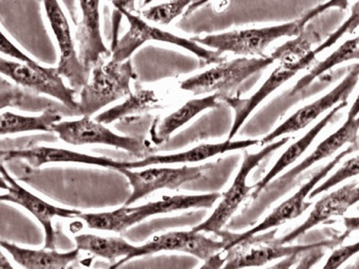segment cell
<instances>
[{
	"label": "cell",
	"instance_id": "cell-25",
	"mask_svg": "<svg viewBox=\"0 0 359 269\" xmlns=\"http://www.w3.org/2000/svg\"><path fill=\"white\" fill-rule=\"evenodd\" d=\"M62 120V115L53 108L48 109L39 116H24L6 111L0 117V134L4 136L29 131L53 132V125Z\"/></svg>",
	"mask_w": 359,
	"mask_h": 269
},
{
	"label": "cell",
	"instance_id": "cell-11",
	"mask_svg": "<svg viewBox=\"0 0 359 269\" xmlns=\"http://www.w3.org/2000/svg\"><path fill=\"white\" fill-rule=\"evenodd\" d=\"M212 165L201 166H182L181 168H149L141 172H133L130 169L121 168L118 172L123 174L133 187L125 206H130L135 202L145 198L156 191L168 188L176 190L188 182L197 181L203 177L205 172Z\"/></svg>",
	"mask_w": 359,
	"mask_h": 269
},
{
	"label": "cell",
	"instance_id": "cell-27",
	"mask_svg": "<svg viewBox=\"0 0 359 269\" xmlns=\"http://www.w3.org/2000/svg\"><path fill=\"white\" fill-rule=\"evenodd\" d=\"M351 60H359V35L353 39L343 43L331 55L326 57L323 62L317 64L307 75L303 76L294 85L290 92V96H294L304 91L312 83L323 74L344 62Z\"/></svg>",
	"mask_w": 359,
	"mask_h": 269
},
{
	"label": "cell",
	"instance_id": "cell-24",
	"mask_svg": "<svg viewBox=\"0 0 359 269\" xmlns=\"http://www.w3.org/2000/svg\"><path fill=\"white\" fill-rule=\"evenodd\" d=\"M76 249L92 253L108 261L129 257L137 246L130 244L123 237H102L95 235H79L75 236Z\"/></svg>",
	"mask_w": 359,
	"mask_h": 269
},
{
	"label": "cell",
	"instance_id": "cell-33",
	"mask_svg": "<svg viewBox=\"0 0 359 269\" xmlns=\"http://www.w3.org/2000/svg\"><path fill=\"white\" fill-rule=\"evenodd\" d=\"M359 252V242L354 244L342 246L341 248L336 249L330 256L328 261L323 268L325 269H336L341 267L349 258L353 257L354 255Z\"/></svg>",
	"mask_w": 359,
	"mask_h": 269
},
{
	"label": "cell",
	"instance_id": "cell-31",
	"mask_svg": "<svg viewBox=\"0 0 359 269\" xmlns=\"http://www.w3.org/2000/svg\"><path fill=\"white\" fill-rule=\"evenodd\" d=\"M359 174V156L348 160L341 168L335 172L334 174L330 177L327 181L323 182V184L318 186V187L313 188L309 194V200L318 196L319 194L323 193V192L331 190L332 188L335 186L341 184V182L346 181V179L355 177Z\"/></svg>",
	"mask_w": 359,
	"mask_h": 269
},
{
	"label": "cell",
	"instance_id": "cell-28",
	"mask_svg": "<svg viewBox=\"0 0 359 269\" xmlns=\"http://www.w3.org/2000/svg\"><path fill=\"white\" fill-rule=\"evenodd\" d=\"M50 102L48 99L34 96L20 88V85H13L11 83L1 80V108L5 106H18L22 110H31L37 108L38 111L48 110Z\"/></svg>",
	"mask_w": 359,
	"mask_h": 269
},
{
	"label": "cell",
	"instance_id": "cell-4",
	"mask_svg": "<svg viewBox=\"0 0 359 269\" xmlns=\"http://www.w3.org/2000/svg\"><path fill=\"white\" fill-rule=\"evenodd\" d=\"M276 62L273 55L261 57H239L232 62L219 64L212 69L185 79L180 88L194 95L219 94L220 98L226 97L255 74L267 69Z\"/></svg>",
	"mask_w": 359,
	"mask_h": 269
},
{
	"label": "cell",
	"instance_id": "cell-13",
	"mask_svg": "<svg viewBox=\"0 0 359 269\" xmlns=\"http://www.w3.org/2000/svg\"><path fill=\"white\" fill-rule=\"evenodd\" d=\"M359 81V63L351 67L348 75L329 94L323 96L316 102L298 110L296 113L288 118L285 123L278 126L261 140V145H268L276 139L283 134L297 132L304 129L322 115L323 112L330 110L335 105L348 100L349 95L353 92Z\"/></svg>",
	"mask_w": 359,
	"mask_h": 269
},
{
	"label": "cell",
	"instance_id": "cell-20",
	"mask_svg": "<svg viewBox=\"0 0 359 269\" xmlns=\"http://www.w3.org/2000/svg\"><path fill=\"white\" fill-rule=\"evenodd\" d=\"M222 197L219 193L204 195H179L165 197L162 200L149 202L136 207H128V219L130 227L140 223L147 217L156 214H168L190 208H210Z\"/></svg>",
	"mask_w": 359,
	"mask_h": 269
},
{
	"label": "cell",
	"instance_id": "cell-19",
	"mask_svg": "<svg viewBox=\"0 0 359 269\" xmlns=\"http://www.w3.org/2000/svg\"><path fill=\"white\" fill-rule=\"evenodd\" d=\"M357 185V182H352L320 198L314 206L309 219L288 235L278 239L277 242L280 244H287L320 223L326 222L333 216H343L352 207V191Z\"/></svg>",
	"mask_w": 359,
	"mask_h": 269
},
{
	"label": "cell",
	"instance_id": "cell-36",
	"mask_svg": "<svg viewBox=\"0 0 359 269\" xmlns=\"http://www.w3.org/2000/svg\"><path fill=\"white\" fill-rule=\"evenodd\" d=\"M343 223L346 227V233L348 235H351L352 232L359 230V216L355 217H344Z\"/></svg>",
	"mask_w": 359,
	"mask_h": 269
},
{
	"label": "cell",
	"instance_id": "cell-5",
	"mask_svg": "<svg viewBox=\"0 0 359 269\" xmlns=\"http://www.w3.org/2000/svg\"><path fill=\"white\" fill-rule=\"evenodd\" d=\"M277 230H274L265 235L252 236L227 251H223L226 253L224 257V262L226 261L224 268L262 267L274 259L297 256L316 249L333 248L344 241L348 236L347 233H344L337 240H328V241L309 245L285 246V244L278 243L277 240L273 242H271Z\"/></svg>",
	"mask_w": 359,
	"mask_h": 269
},
{
	"label": "cell",
	"instance_id": "cell-22",
	"mask_svg": "<svg viewBox=\"0 0 359 269\" xmlns=\"http://www.w3.org/2000/svg\"><path fill=\"white\" fill-rule=\"evenodd\" d=\"M2 248L12 256L13 259L22 268L28 269H62L75 261L79 249L69 252H57L55 249H43L40 251L21 248L8 242H0Z\"/></svg>",
	"mask_w": 359,
	"mask_h": 269
},
{
	"label": "cell",
	"instance_id": "cell-12",
	"mask_svg": "<svg viewBox=\"0 0 359 269\" xmlns=\"http://www.w3.org/2000/svg\"><path fill=\"white\" fill-rule=\"evenodd\" d=\"M1 188L8 191V193L1 195L0 200L18 204L33 214L44 229V249H55L56 233L53 226L54 217L75 219L82 213L81 211L54 206L35 196L34 194L22 188L12 176L9 175L4 165H1Z\"/></svg>",
	"mask_w": 359,
	"mask_h": 269
},
{
	"label": "cell",
	"instance_id": "cell-23",
	"mask_svg": "<svg viewBox=\"0 0 359 269\" xmlns=\"http://www.w3.org/2000/svg\"><path fill=\"white\" fill-rule=\"evenodd\" d=\"M219 94L208 95L206 97L192 99L179 108L177 111L172 112L163 120L159 127H157L156 134V144L168 142L170 137L180 127L184 126L192 118L200 114L201 112L219 106Z\"/></svg>",
	"mask_w": 359,
	"mask_h": 269
},
{
	"label": "cell",
	"instance_id": "cell-38",
	"mask_svg": "<svg viewBox=\"0 0 359 269\" xmlns=\"http://www.w3.org/2000/svg\"><path fill=\"white\" fill-rule=\"evenodd\" d=\"M359 116V94L358 97L355 98L354 104H352L351 110H349L348 113L347 120H354V118H358Z\"/></svg>",
	"mask_w": 359,
	"mask_h": 269
},
{
	"label": "cell",
	"instance_id": "cell-21",
	"mask_svg": "<svg viewBox=\"0 0 359 269\" xmlns=\"http://www.w3.org/2000/svg\"><path fill=\"white\" fill-rule=\"evenodd\" d=\"M347 101L342 102L341 104L336 105L320 123L313 127L309 132L301 137L299 140H297L296 143L288 147L286 151L282 153V156L280 157V159L278 160L277 163H275L273 167L269 170L268 174H266L257 184L255 185V191H253L252 198H255V200L257 198L259 193H261L265 188H267L269 182H271L276 176L280 174L281 172H283L284 170L291 165L292 163L296 162L297 160L306 151L307 149L311 146V144L313 142V140L316 139V137L320 133V131L328 126V124L331 123L333 118L336 117L337 113H338L341 109L347 106Z\"/></svg>",
	"mask_w": 359,
	"mask_h": 269
},
{
	"label": "cell",
	"instance_id": "cell-39",
	"mask_svg": "<svg viewBox=\"0 0 359 269\" xmlns=\"http://www.w3.org/2000/svg\"><path fill=\"white\" fill-rule=\"evenodd\" d=\"M359 202V186H355L353 188V191H352V197H351V205L354 206L355 204H357Z\"/></svg>",
	"mask_w": 359,
	"mask_h": 269
},
{
	"label": "cell",
	"instance_id": "cell-29",
	"mask_svg": "<svg viewBox=\"0 0 359 269\" xmlns=\"http://www.w3.org/2000/svg\"><path fill=\"white\" fill-rule=\"evenodd\" d=\"M79 219L85 221L91 229L110 230L121 233L130 228L128 207H121L111 212L81 213Z\"/></svg>",
	"mask_w": 359,
	"mask_h": 269
},
{
	"label": "cell",
	"instance_id": "cell-18",
	"mask_svg": "<svg viewBox=\"0 0 359 269\" xmlns=\"http://www.w3.org/2000/svg\"><path fill=\"white\" fill-rule=\"evenodd\" d=\"M261 141L247 139L240 141H224L219 144H203L188 151L165 156H151L136 162H124V168L139 169L156 165H172V163H190L204 161L221 153L248 149L259 145Z\"/></svg>",
	"mask_w": 359,
	"mask_h": 269
},
{
	"label": "cell",
	"instance_id": "cell-15",
	"mask_svg": "<svg viewBox=\"0 0 359 269\" xmlns=\"http://www.w3.org/2000/svg\"><path fill=\"white\" fill-rule=\"evenodd\" d=\"M2 161L15 159L25 160L34 168L53 163H75L101 166V167L118 170L124 168V162L115 161L104 156L86 155L72 150L55 149V147L37 146L31 149L9 150L1 151Z\"/></svg>",
	"mask_w": 359,
	"mask_h": 269
},
{
	"label": "cell",
	"instance_id": "cell-2",
	"mask_svg": "<svg viewBox=\"0 0 359 269\" xmlns=\"http://www.w3.org/2000/svg\"><path fill=\"white\" fill-rule=\"evenodd\" d=\"M136 78L130 59L123 62L102 60L93 67L88 84L80 91V114L92 116L111 102L128 97L133 94L131 80Z\"/></svg>",
	"mask_w": 359,
	"mask_h": 269
},
{
	"label": "cell",
	"instance_id": "cell-8",
	"mask_svg": "<svg viewBox=\"0 0 359 269\" xmlns=\"http://www.w3.org/2000/svg\"><path fill=\"white\" fill-rule=\"evenodd\" d=\"M355 144H351V146L348 147L347 149L339 153L338 156L333 158L328 165L325 167L320 170L318 172L313 176L309 179V182L303 185L299 188V191L294 194V196L288 198L287 200L282 202V203L277 208H275L271 214H269L266 219L262 221L258 226L253 227L252 229L247 230V232L241 233V235H230V241L224 247V251L232 248V247L239 244L240 242L245 241L246 239L251 238V237L258 235V233L264 232L266 230L274 228L281 226L287 221L297 219L304 212L309 209L310 206H312V202H306V198L311 193L317 184H319L323 179H325L329 172L333 168L336 167L339 162L341 161L344 157L355 151Z\"/></svg>",
	"mask_w": 359,
	"mask_h": 269
},
{
	"label": "cell",
	"instance_id": "cell-1",
	"mask_svg": "<svg viewBox=\"0 0 359 269\" xmlns=\"http://www.w3.org/2000/svg\"><path fill=\"white\" fill-rule=\"evenodd\" d=\"M1 53L18 60V62H11L1 57L0 71L2 75L36 94L55 98L70 111L80 113L79 104L75 98L76 92L65 85L57 67L41 66L18 49L4 34H1Z\"/></svg>",
	"mask_w": 359,
	"mask_h": 269
},
{
	"label": "cell",
	"instance_id": "cell-34",
	"mask_svg": "<svg viewBox=\"0 0 359 269\" xmlns=\"http://www.w3.org/2000/svg\"><path fill=\"white\" fill-rule=\"evenodd\" d=\"M348 1L349 0H329L325 4L317 6L316 8L311 9V11L306 13L303 18L298 20L299 21L300 28L303 30L311 21H313L314 18L323 14V12L329 11V9L339 8L341 11H345L348 6Z\"/></svg>",
	"mask_w": 359,
	"mask_h": 269
},
{
	"label": "cell",
	"instance_id": "cell-3",
	"mask_svg": "<svg viewBox=\"0 0 359 269\" xmlns=\"http://www.w3.org/2000/svg\"><path fill=\"white\" fill-rule=\"evenodd\" d=\"M120 15L121 17L123 15L126 18L129 22L130 28L111 49V60L114 62H123L125 60H130L135 51L150 41H160V43L182 48L194 53L198 59L207 64H220L226 62L222 54L219 51L208 50L191 39H185L169 32L152 27L139 15H134L131 12L121 11Z\"/></svg>",
	"mask_w": 359,
	"mask_h": 269
},
{
	"label": "cell",
	"instance_id": "cell-32",
	"mask_svg": "<svg viewBox=\"0 0 359 269\" xmlns=\"http://www.w3.org/2000/svg\"><path fill=\"white\" fill-rule=\"evenodd\" d=\"M359 27V0L355 3L353 6L351 8V14L349 18L343 22L341 27L334 32V33L330 35L327 38L325 43H320L318 47L313 50L314 55H317L323 50L329 49L332 45H334L337 41L341 39L345 34H353L355 30Z\"/></svg>",
	"mask_w": 359,
	"mask_h": 269
},
{
	"label": "cell",
	"instance_id": "cell-41",
	"mask_svg": "<svg viewBox=\"0 0 359 269\" xmlns=\"http://www.w3.org/2000/svg\"><path fill=\"white\" fill-rule=\"evenodd\" d=\"M152 1H154V0H144L143 6H146L147 5H149L150 3H151Z\"/></svg>",
	"mask_w": 359,
	"mask_h": 269
},
{
	"label": "cell",
	"instance_id": "cell-9",
	"mask_svg": "<svg viewBox=\"0 0 359 269\" xmlns=\"http://www.w3.org/2000/svg\"><path fill=\"white\" fill-rule=\"evenodd\" d=\"M44 9L51 30L60 48V62L57 69L76 92L88 84L91 70L80 60L74 43L67 18L57 0H43Z\"/></svg>",
	"mask_w": 359,
	"mask_h": 269
},
{
	"label": "cell",
	"instance_id": "cell-40",
	"mask_svg": "<svg viewBox=\"0 0 359 269\" xmlns=\"http://www.w3.org/2000/svg\"><path fill=\"white\" fill-rule=\"evenodd\" d=\"M0 268H13L11 263L8 261V259L5 258V256L1 254V261H0Z\"/></svg>",
	"mask_w": 359,
	"mask_h": 269
},
{
	"label": "cell",
	"instance_id": "cell-26",
	"mask_svg": "<svg viewBox=\"0 0 359 269\" xmlns=\"http://www.w3.org/2000/svg\"><path fill=\"white\" fill-rule=\"evenodd\" d=\"M160 98L154 90L137 89L128 96L123 104L109 109L96 116L95 120L102 124H111L128 115L141 113L159 106Z\"/></svg>",
	"mask_w": 359,
	"mask_h": 269
},
{
	"label": "cell",
	"instance_id": "cell-16",
	"mask_svg": "<svg viewBox=\"0 0 359 269\" xmlns=\"http://www.w3.org/2000/svg\"><path fill=\"white\" fill-rule=\"evenodd\" d=\"M359 131V116L354 120H347L336 132L327 137L326 139L320 142L318 146L314 149V151L304 159L302 162L298 163L297 166L292 168L278 178L273 184L269 186V188H281L292 184L294 179L297 178L314 163L322 161V160L328 158L333 153L341 149L346 144H355L358 139V133Z\"/></svg>",
	"mask_w": 359,
	"mask_h": 269
},
{
	"label": "cell",
	"instance_id": "cell-30",
	"mask_svg": "<svg viewBox=\"0 0 359 269\" xmlns=\"http://www.w3.org/2000/svg\"><path fill=\"white\" fill-rule=\"evenodd\" d=\"M192 1L194 0H170L146 9L141 13V15L147 21L160 25H168L181 15Z\"/></svg>",
	"mask_w": 359,
	"mask_h": 269
},
{
	"label": "cell",
	"instance_id": "cell-7",
	"mask_svg": "<svg viewBox=\"0 0 359 269\" xmlns=\"http://www.w3.org/2000/svg\"><path fill=\"white\" fill-rule=\"evenodd\" d=\"M290 140V137H282L277 142L269 144L267 146H265L264 149L258 153H249L245 152L241 168H240L238 174H237L229 190L222 195V201L220 202L219 206L206 221L194 227L192 230L195 233H212L219 235L221 229L231 219V216L236 213L237 208L239 207L243 200L248 196L250 191L255 190V186L247 185V178H248L252 170L257 167L259 163L264 160L266 157L286 145Z\"/></svg>",
	"mask_w": 359,
	"mask_h": 269
},
{
	"label": "cell",
	"instance_id": "cell-10",
	"mask_svg": "<svg viewBox=\"0 0 359 269\" xmlns=\"http://www.w3.org/2000/svg\"><path fill=\"white\" fill-rule=\"evenodd\" d=\"M53 132L69 145L84 146L100 144L116 147L118 149L140 156L147 151V147L134 137L118 136L98 121L84 116L79 120L62 121L53 125Z\"/></svg>",
	"mask_w": 359,
	"mask_h": 269
},
{
	"label": "cell",
	"instance_id": "cell-14",
	"mask_svg": "<svg viewBox=\"0 0 359 269\" xmlns=\"http://www.w3.org/2000/svg\"><path fill=\"white\" fill-rule=\"evenodd\" d=\"M82 20L76 40L79 41L80 60L88 69L110 55L102 40L100 22V0H79Z\"/></svg>",
	"mask_w": 359,
	"mask_h": 269
},
{
	"label": "cell",
	"instance_id": "cell-6",
	"mask_svg": "<svg viewBox=\"0 0 359 269\" xmlns=\"http://www.w3.org/2000/svg\"><path fill=\"white\" fill-rule=\"evenodd\" d=\"M301 32L302 29L297 20L273 27L227 32L203 38L194 37L191 40L221 54L231 53L240 56L264 57L265 50L273 41L283 37L297 36Z\"/></svg>",
	"mask_w": 359,
	"mask_h": 269
},
{
	"label": "cell",
	"instance_id": "cell-35",
	"mask_svg": "<svg viewBox=\"0 0 359 269\" xmlns=\"http://www.w3.org/2000/svg\"><path fill=\"white\" fill-rule=\"evenodd\" d=\"M136 0H112V5L114 6V18H112V43L111 49L118 41V25H120L121 11H127L133 13L136 11L135 8Z\"/></svg>",
	"mask_w": 359,
	"mask_h": 269
},
{
	"label": "cell",
	"instance_id": "cell-17",
	"mask_svg": "<svg viewBox=\"0 0 359 269\" xmlns=\"http://www.w3.org/2000/svg\"><path fill=\"white\" fill-rule=\"evenodd\" d=\"M299 71H301L299 67L280 63V65L276 67L274 71L271 74L261 88L251 97L248 99L229 97V96L224 97V100L235 111V120H233L232 129H231L227 140L231 141L233 139L247 118L259 104H262L269 95H271Z\"/></svg>",
	"mask_w": 359,
	"mask_h": 269
},
{
	"label": "cell",
	"instance_id": "cell-37",
	"mask_svg": "<svg viewBox=\"0 0 359 269\" xmlns=\"http://www.w3.org/2000/svg\"><path fill=\"white\" fill-rule=\"evenodd\" d=\"M208 1H210V0H194L189 8L186 9L184 17H189L192 13L196 11L198 8H200L201 6L206 4Z\"/></svg>",
	"mask_w": 359,
	"mask_h": 269
}]
</instances>
